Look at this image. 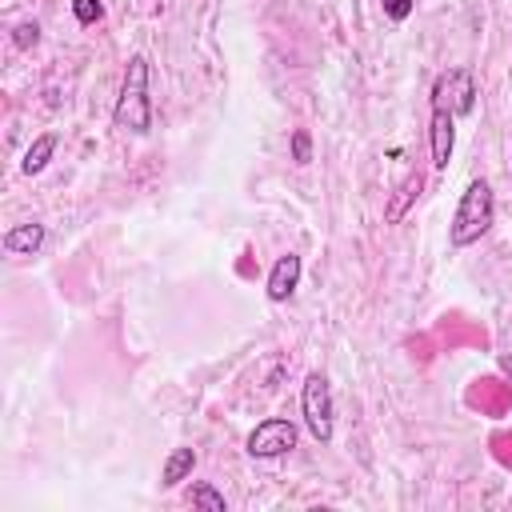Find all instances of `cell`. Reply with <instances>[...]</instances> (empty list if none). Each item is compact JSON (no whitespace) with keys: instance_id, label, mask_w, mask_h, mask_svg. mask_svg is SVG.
Returning a JSON list of instances; mask_svg holds the SVG:
<instances>
[{"instance_id":"1","label":"cell","mask_w":512,"mask_h":512,"mask_svg":"<svg viewBox=\"0 0 512 512\" xmlns=\"http://www.w3.org/2000/svg\"><path fill=\"white\" fill-rule=\"evenodd\" d=\"M148 76H152L148 56H144V52L128 56L124 80H120V96H116V108H112V120H116V128H124V132H132V136H144V132L152 128Z\"/></svg>"},{"instance_id":"2","label":"cell","mask_w":512,"mask_h":512,"mask_svg":"<svg viewBox=\"0 0 512 512\" xmlns=\"http://www.w3.org/2000/svg\"><path fill=\"white\" fill-rule=\"evenodd\" d=\"M496 220V196H492V184L488 180H472L456 204V216H452V228H448V240L456 248H468L476 244Z\"/></svg>"},{"instance_id":"3","label":"cell","mask_w":512,"mask_h":512,"mask_svg":"<svg viewBox=\"0 0 512 512\" xmlns=\"http://www.w3.org/2000/svg\"><path fill=\"white\" fill-rule=\"evenodd\" d=\"M300 412H304V424H308L312 440H316V444H328L332 432H336V412H332V384H328L324 372H308V376H304Z\"/></svg>"},{"instance_id":"4","label":"cell","mask_w":512,"mask_h":512,"mask_svg":"<svg viewBox=\"0 0 512 512\" xmlns=\"http://www.w3.org/2000/svg\"><path fill=\"white\" fill-rule=\"evenodd\" d=\"M432 104L448 108L452 116H468L476 108V76L472 68H448L432 84Z\"/></svg>"},{"instance_id":"5","label":"cell","mask_w":512,"mask_h":512,"mask_svg":"<svg viewBox=\"0 0 512 512\" xmlns=\"http://www.w3.org/2000/svg\"><path fill=\"white\" fill-rule=\"evenodd\" d=\"M296 448V424L284 416H268L248 432V456L252 460H276Z\"/></svg>"},{"instance_id":"6","label":"cell","mask_w":512,"mask_h":512,"mask_svg":"<svg viewBox=\"0 0 512 512\" xmlns=\"http://www.w3.org/2000/svg\"><path fill=\"white\" fill-rule=\"evenodd\" d=\"M428 140H432V168L444 172L452 160V144H456V116L448 108L432 104V124H428Z\"/></svg>"},{"instance_id":"7","label":"cell","mask_w":512,"mask_h":512,"mask_svg":"<svg viewBox=\"0 0 512 512\" xmlns=\"http://www.w3.org/2000/svg\"><path fill=\"white\" fill-rule=\"evenodd\" d=\"M300 272H304V264H300V256H296V252L280 256V260L272 264V272H268V284H264L268 300H272V304H284V300L296 292V284H300Z\"/></svg>"},{"instance_id":"8","label":"cell","mask_w":512,"mask_h":512,"mask_svg":"<svg viewBox=\"0 0 512 512\" xmlns=\"http://www.w3.org/2000/svg\"><path fill=\"white\" fill-rule=\"evenodd\" d=\"M40 244H44V224H16V228H8L4 232V252L8 256H32V252H40Z\"/></svg>"},{"instance_id":"9","label":"cell","mask_w":512,"mask_h":512,"mask_svg":"<svg viewBox=\"0 0 512 512\" xmlns=\"http://www.w3.org/2000/svg\"><path fill=\"white\" fill-rule=\"evenodd\" d=\"M420 188H424V176H420V172H408V176H404V184L396 188V196L384 204V220H388V224L404 220V212H408V204L420 196Z\"/></svg>"},{"instance_id":"10","label":"cell","mask_w":512,"mask_h":512,"mask_svg":"<svg viewBox=\"0 0 512 512\" xmlns=\"http://www.w3.org/2000/svg\"><path fill=\"white\" fill-rule=\"evenodd\" d=\"M196 468V452L192 448H172V456L164 460V472H160V488H176L184 476H192Z\"/></svg>"},{"instance_id":"11","label":"cell","mask_w":512,"mask_h":512,"mask_svg":"<svg viewBox=\"0 0 512 512\" xmlns=\"http://www.w3.org/2000/svg\"><path fill=\"white\" fill-rule=\"evenodd\" d=\"M52 152H56V136H52V132H44V136H36V140H32V148L24 152L20 168H24L28 176H36V172H44V168H48Z\"/></svg>"},{"instance_id":"12","label":"cell","mask_w":512,"mask_h":512,"mask_svg":"<svg viewBox=\"0 0 512 512\" xmlns=\"http://www.w3.org/2000/svg\"><path fill=\"white\" fill-rule=\"evenodd\" d=\"M188 504H192V508H208V512H228V500H224V492H216L212 484H192V492H188Z\"/></svg>"},{"instance_id":"13","label":"cell","mask_w":512,"mask_h":512,"mask_svg":"<svg viewBox=\"0 0 512 512\" xmlns=\"http://www.w3.org/2000/svg\"><path fill=\"white\" fill-rule=\"evenodd\" d=\"M72 16H76V24H96L104 16V4L100 0H72Z\"/></svg>"},{"instance_id":"14","label":"cell","mask_w":512,"mask_h":512,"mask_svg":"<svg viewBox=\"0 0 512 512\" xmlns=\"http://www.w3.org/2000/svg\"><path fill=\"white\" fill-rule=\"evenodd\" d=\"M36 40H40V24H36V20L16 24V32H12V44H16V48H36Z\"/></svg>"},{"instance_id":"15","label":"cell","mask_w":512,"mask_h":512,"mask_svg":"<svg viewBox=\"0 0 512 512\" xmlns=\"http://www.w3.org/2000/svg\"><path fill=\"white\" fill-rule=\"evenodd\" d=\"M292 160H296V164H308V160H312V136H308L304 128L292 132Z\"/></svg>"},{"instance_id":"16","label":"cell","mask_w":512,"mask_h":512,"mask_svg":"<svg viewBox=\"0 0 512 512\" xmlns=\"http://www.w3.org/2000/svg\"><path fill=\"white\" fill-rule=\"evenodd\" d=\"M412 8H416V0H384V16H388V20H396V24H400V20H408V16H412Z\"/></svg>"},{"instance_id":"17","label":"cell","mask_w":512,"mask_h":512,"mask_svg":"<svg viewBox=\"0 0 512 512\" xmlns=\"http://www.w3.org/2000/svg\"><path fill=\"white\" fill-rule=\"evenodd\" d=\"M496 364H500V372H504V376H508V380H512V356H500V360H496Z\"/></svg>"}]
</instances>
